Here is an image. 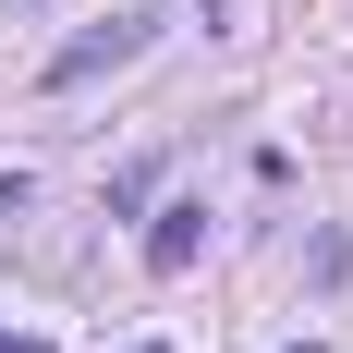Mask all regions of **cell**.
<instances>
[{
	"label": "cell",
	"mask_w": 353,
	"mask_h": 353,
	"mask_svg": "<svg viewBox=\"0 0 353 353\" xmlns=\"http://www.w3.org/2000/svg\"><path fill=\"white\" fill-rule=\"evenodd\" d=\"M292 353H317V341H292Z\"/></svg>",
	"instance_id": "277c9868"
},
{
	"label": "cell",
	"mask_w": 353,
	"mask_h": 353,
	"mask_svg": "<svg viewBox=\"0 0 353 353\" xmlns=\"http://www.w3.org/2000/svg\"><path fill=\"white\" fill-rule=\"evenodd\" d=\"M0 353H49V341H12V329H0Z\"/></svg>",
	"instance_id": "3957f363"
},
{
	"label": "cell",
	"mask_w": 353,
	"mask_h": 353,
	"mask_svg": "<svg viewBox=\"0 0 353 353\" xmlns=\"http://www.w3.org/2000/svg\"><path fill=\"white\" fill-rule=\"evenodd\" d=\"M195 244H208V208H159V219H146V268H159V281H183Z\"/></svg>",
	"instance_id": "7a4b0ae2"
},
{
	"label": "cell",
	"mask_w": 353,
	"mask_h": 353,
	"mask_svg": "<svg viewBox=\"0 0 353 353\" xmlns=\"http://www.w3.org/2000/svg\"><path fill=\"white\" fill-rule=\"evenodd\" d=\"M134 49H146V12H110V25H85L61 61H49V85H98V73H122Z\"/></svg>",
	"instance_id": "6da1fadb"
}]
</instances>
